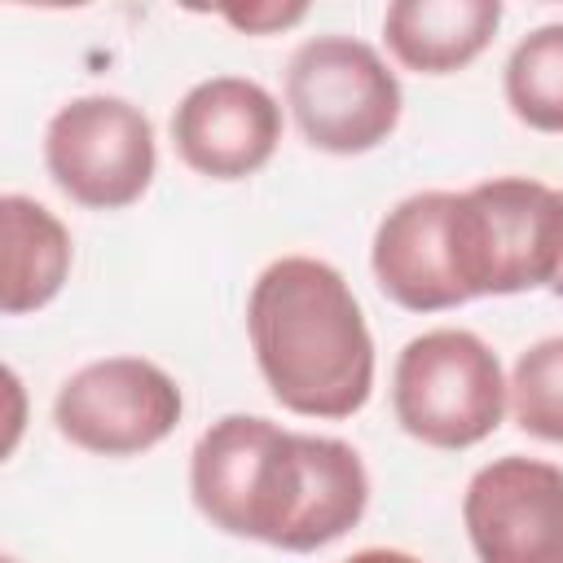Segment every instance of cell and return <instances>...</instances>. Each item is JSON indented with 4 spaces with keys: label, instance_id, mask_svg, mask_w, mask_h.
<instances>
[{
    "label": "cell",
    "instance_id": "obj_3",
    "mask_svg": "<svg viewBox=\"0 0 563 563\" xmlns=\"http://www.w3.org/2000/svg\"><path fill=\"white\" fill-rule=\"evenodd\" d=\"M510 409V383L497 352L457 325L413 334L391 369V413L405 435L431 449H471L488 440Z\"/></svg>",
    "mask_w": 563,
    "mask_h": 563
},
{
    "label": "cell",
    "instance_id": "obj_8",
    "mask_svg": "<svg viewBox=\"0 0 563 563\" xmlns=\"http://www.w3.org/2000/svg\"><path fill=\"white\" fill-rule=\"evenodd\" d=\"M462 523L479 563H563V466L493 457L466 484Z\"/></svg>",
    "mask_w": 563,
    "mask_h": 563
},
{
    "label": "cell",
    "instance_id": "obj_16",
    "mask_svg": "<svg viewBox=\"0 0 563 563\" xmlns=\"http://www.w3.org/2000/svg\"><path fill=\"white\" fill-rule=\"evenodd\" d=\"M343 563H422L418 554H409V550H391V545H369V550H356V554H347Z\"/></svg>",
    "mask_w": 563,
    "mask_h": 563
},
{
    "label": "cell",
    "instance_id": "obj_2",
    "mask_svg": "<svg viewBox=\"0 0 563 563\" xmlns=\"http://www.w3.org/2000/svg\"><path fill=\"white\" fill-rule=\"evenodd\" d=\"M246 334L273 400L299 418H352L374 391V334L347 277L317 255L273 260L246 295Z\"/></svg>",
    "mask_w": 563,
    "mask_h": 563
},
{
    "label": "cell",
    "instance_id": "obj_10",
    "mask_svg": "<svg viewBox=\"0 0 563 563\" xmlns=\"http://www.w3.org/2000/svg\"><path fill=\"white\" fill-rule=\"evenodd\" d=\"M369 268L378 290L409 312L471 303L457 268V194L422 189L400 198L374 229Z\"/></svg>",
    "mask_w": 563,
    "mask_h": 563
},
{
    "label": "cell",
    "instance_id": "obj_13",
    "mask_svg": "<svg viewBox=\"0 0 563 563\" xmlns=\"http://www.w3.org/2000/svg\"><path fill=\"white\" fill-rule=\"evenodd\" d=\"M506 106L532 132H563V22L528 31L506 57Z\"/></svg>",
    "mask_w": 563,
    "mask_h": 563
},
{
    "label": "cell",
    "instance_id": "obj_18",
    "mask_svg": "<svg viewBox=\"0 0 563 563\" xmlns=\"http://www.w3.org/2000/svg\"><path fill=\"white\" fill-rule=\"evenodd\" d=\"M4 563H18V559H4Z\"/></svg>",
    "mask_w": 563,
    "mask_h": 563
},
{
    "label": "cell",
    "instance_id": "obj_15",
    "mask_svg": "<svg viewBox=\"0 0 563 563\" xmlns=\"http://www.w3.org/2000/svg\"><path fill=\"white\" fill-rule=\"evenodd\" d=\"M303 13H308V4H260V9H224L220 18L246 35H273V31L295 26Z\"/></svg>",
    "mask_w": 563,
    "mask_h": 563
},
{
    "label": "cell",
    "instance_id": "obj_17",
    "mask_svg": "<svg viewBox=\"0 0 563 563\" xmlns=\"http://www.w3.org/2000/svg\"><path fill=\"white\" fill-rule=\"evenodd\" d=\"M550 290H554V295H559V299H563V273H559V282H554V286H550Z\"/></svg>",
    "mask_w": 563,
    "mask_h": 563
},
{
    "label": "cell",
    "instance_id": "obj_14",
    "mask_svg": "<svg viewBox=\"0 0 563 563\" xmlns=\"http://www.w3.org/2000/svg\"><path fill=\"white\" fill-rule=\"evenodd\" d=\"M510 413L519 431L563 444V334L519 352L510 369Z\"/></svg>",
    "mask_w": 563,
    "mask_h": 563
},
{
    "label": "cell",
    "instance_id": "obj_11",
    "mask_svg": "<svg viewBox=\"0 0 563 563\" xmlns=\"http://www.w3.org/2000/svg\"><path fill=\"white\" fill-rule=\"evenodd\" d=\"M497 0H396L383 13V40L405 70L453 75L471 66L497 35Z\"/></svg>",
    "mask_w": 563,
    "mask_h": 563
},
{
    "label": "cell",
    "instance_id": "obj_9",
    "mask_svg": "<svg viewBox=\"0 0 563 563\" xmlns=\"http://www.w3.org/2000/svg\"><path fill=\"white\" fill-rule=\"evenodd\" d=\"M282 106L246 75H211L172 110V145L180 163L211 180H246L277 154Z\"/></svg>",
    "mask_w": 563,
    "mask_h": 563
},
{
    "label": "cell",
    "instance_id": "obj_1",
    "mask_svg": "<svg viewBox=\"0 0 563 563\" xmlns=\"http://www.w3.org/2000/svg\"><path fill=\"white\" fill-rule=\"evenodd\" d=\"M189 497L229 537L308 554L361 523L369 471L347 440L224 413L189 453Z\"/></svg>",
    "mask_w": 563,
    "mask_h": 563
},
{
    "label": "cell",
    "instance_id": "obj_12",
    "mask_svg": "<svg viewBox=\"0 0 563 563\" xmlns=\"http://www.w3.org/2000/svg\"><path fill=\"white\" fill-rule=\"evenodd\" d=\"M0 238H4V277H0V308L4 317L35 312L57 299L66 286L75 246L66 224L26 194L0 198Z\"/></svg>",
    "mask_w": 563,
    "mask_h": 563
},
{
    "label": "cell",
    "instance_id": "obj_6",
    "mask_svg": "<svg viewBox=\"0 0 563 563\" xmlns=\"http://www.w3.org/2000/svg\"><path fill=\"white\" fill-rule=\"evenodd\" d=\"M44 167L53 185L88 211L132 207L158 167L154 123L114 92L70 97L44 128Z\"/></svg>",
    "mask_w": 563,
    "mask_h": 563
},
{
    "label": "cell",
    "instance_id": "obj_4",
    "mask_svg": "<svg viewBox=\"0 0 563 563\" xmlns=\"http://www.w3.org/2000/svg\"><path fill=\"white\" fill-rule=\"evenodd\" d=\"M457 268L466 299L523 295L563 273V189L493 176L457 194Z\"/></svg>",
    "mask_w": 563,
    "mask_h": 563
},
{
    "label": "cell",
    "instance_id": "obj_7",
    "mask_svg": "<svg viewBox=\"0 0 563 563\" xmlns=\"http://www.w3.org/2000/svg\"><path fill=\"white\" fill-rule=\"evenodd\" d=\"M185 413L176 378L145 356H106L75 369L53 396L57 431L97 457H136L163 444Z\"/></svg>",
    "mask_w": 563,
    "mask_h": 563
},
{
    "label": "cell",
    "instance_id": "obj_5",
    "mask_svg": "<svg viewBox=\"0 0 563 563\" xmlns=\"http://www.w3.org/2000/svg\"><path fill=\"white\" fill-rule=\"evenodd\" d=\"M286 106L312 150L365 154L396 132L405 92L374 44L334 31L290 53Z\"/></svg>",
    "mask_w": 563,
    "mask_h": 563
}]
</instances>
